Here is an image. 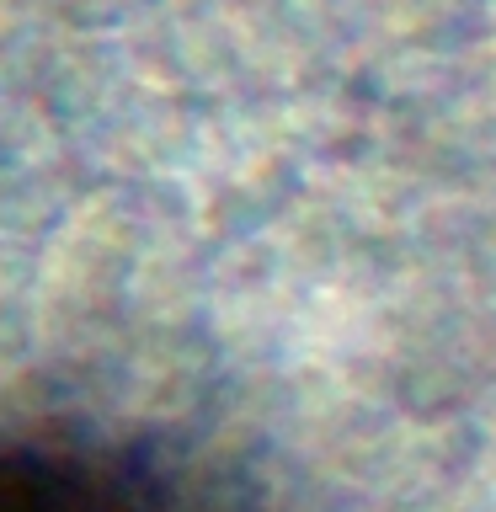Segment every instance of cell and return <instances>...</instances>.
<instances>
[{"instance_id": "1", "label": "cell", "mask_w": 496, "mask_h": 512, "mask_svg": "<svg viewBox=\"0 0 496 512\" xmlns=\"http://www.w3.org/2000/svg\"><path fill=\"white\" fill-rule=\"evenodd\" d=\"M0 512H182L139 470L86 448H0Z\"/></svg>"}]
</instances>
